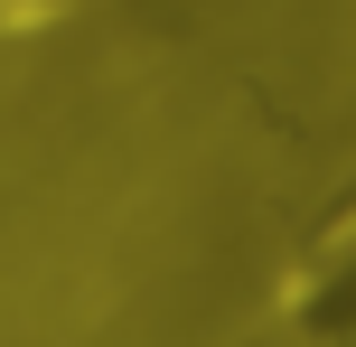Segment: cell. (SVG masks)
I'll return each instance as SVG.
<instances>
[{"instance_id": "6da1fadb", "label": "cell", "mask_w": 356, "mask_h": 347, "mask_svg": "<svg viewBox=\"0 0 356 347\" xmlns=\"http://www.w3.org/2000/svg\"><path fill=\"white\" fill-rule=\"evenodd\" d=\"M94 0H0V38H29V29H56V19H85Z\"/></svg>"}]
</instances>
